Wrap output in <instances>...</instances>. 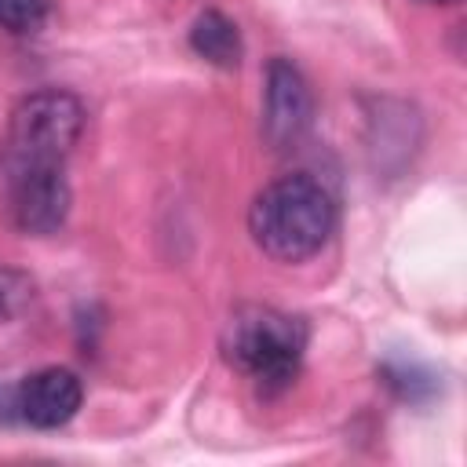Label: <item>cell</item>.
<instances>
[{"label": "cell", "mask_w": 467, "mask_h": 467, "mask_svg": "<svg viewBox=\"0 0 467 467\" xmlns=\"http://www.w3.org/2000/svg\"><path fill=\"white\" fill-rule=\"evenodd\" d=\"M7 212L22 234H55L73 204L66 164H4Z\"/></svg>", "instance_id": "cell-4"}, {"label": "cell", "mask_w": 467, "mask_h": 467, "mask_svg": "<svg viewBox=\"0 0 467 467\" xmlns=\"http://www.w3.org/2000/svg\"><path fill=\"white\" fill-rule=\"evenodd\" d=\"M55 0H0V29L7 33H36L51 18Z\"/></svg>", "instance_id": "cell-10"}, {"label": "cell", "mask_w": 467, "mask_h": 467, "mask_svg": "<svg viewBox=\"0 0 467 467\" xmlns=\"http://www.w3.org/2000/svg\"><path fill=\"white\" fill-rule=\"evenodd\" d=\"M314 124V91L303 77V69L274 55L266 62V80H263V139L274 150L296 146Z\"/></svg>", "instance_id": "cell-6"}, {"label": "cell", "mask_w": 467, "mask_h": 467, "mask_svg": "<svg viewBox=\"0 0 467 467\" xmlns=\"http://www.w3.org/2000/svg\"><path fill=\"white\" fill-rule=\"evenodd\" d=\"M0 398H4V420H18L33 431H58L77 416L84 401V383L73 368L51 365L26 376Z\"/></svg>", "instance_id": "cell-5"}, {"label": "cell", "mask_w": 467, "mask_h": 467, "mask_svg": "<svg viewBox=\"0 0 467 467\" xmlns=\"http://www.w3.org/2000/svg\"><path fill=\"white\" fill-rule=\"evenodd\" d=\"M379 379H383L401 401H409V405H423V401H431V398L441 390L438 376H434L427 365L405 361V358L383 361V365H379Z\"/></svg>", "instance_id": "cell-8"}, {"label": "cell", "mask_w": 467, "mask_h": 467, "mask_svg": "<svg viewBox=\"0 0 467 467\" xmlns=\"http://www.w3.org/2000/svg\"><path fill=\"white\" fill-rule=\"evenodd\" d=\"M420 4H460V0H420Z\"/></svg>", "instance_id": "cell-11"}, {"label": "cell", "mask_w": 467, "mask_h": 467, "mask_svg": "<svg viewBox=\"0 0 467 467\" xmlns=\"http://www.w3.org/2000/svg\"><path fill=\"white\" fill-rule=\"evenodd\" d=\"M190 47L197 58L219 66V69H237L244 58V40L234 18H226L215 7H204L193 22H190Z\"/></svg>", "instance_id": "cell-7"}, {"label": "cell", "mask_w": 467, "mask_h": 467, "mask_svg": "<svg viewBox=\"0 0 467 467\" xmlns=\"http://www.w3.org/2000/svg\"><path fill=\"white\" fill-rule=\"evenodd\" d=\"M336 230L332 193L306 171L281 175L248 204V234L263 255L277 263H303L325 248Z\"/></svg>", "instance_id": "cell-1"}, {"label": "cell", "mask_w": 467, "mask_h": 467, "mask_svg": "<svg viewBox=\"0 0 467 467\" xmlns=\"http://www.w3.org/2000/svg\"><path fill=\"white\" fill-rule=\"evenodd\" d=\"M33 296H36L33 277L26 270H18V266H4L0 263V325L18 317L33 303Z\"/></svg>", "instance_id": "cell-9"}, {"label": "cell", "mask_w": 467, "mask_h": 467, "mask_svg": "<svg viewBox=\"0 0 467 467\" xmlns=\"http://www.w3.org/2000/svg\"><path fill=\"white\" fill-rule=\"evenodd\" d=\"M84 120V102L66 88H40L26 95L7 120L4 164H66Z\"/></svg>", "instance_id": "cell-3"}, {"label": "cell", "mask_w": 467, "mask_h": 467, "mask_svg": "<svg viewBox=\"0 0 467 467\" xmlns=\"http://www.w3.org/2000/svg\"><path fill=\"white\" fill-rule=\"evenodd\" d=\"M310 328L303 317L285 314L277 306L244 303L237 306L219 336L223 361L252 379L259 390H281L296 379L306 354Z\"/></svg>", "instance_id": "cell-2"}]
</instances>
